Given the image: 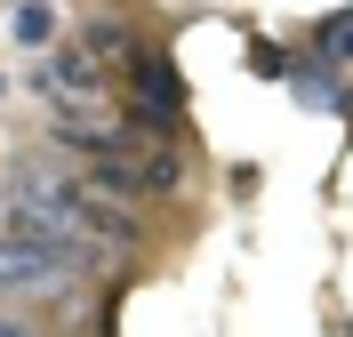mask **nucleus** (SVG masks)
<instances>
[{"mask_svg":"<svg viewBox=\"0 0 353 337\" xmlns=\"http://www.w3.org/2000/svg\"><path fill=\"white\" fill-rule=\"evenodd\" d=\"M321 57H330V65H353V8L330 24V32H321Z\"/></svg>","mask_w":353,"mask_h":337,"instance_id":"423d86ee","label":"nucleus"},{"mask_svg":"<svg viewBox=\"0 0 353 337\" xmlns=\"http://www.w3.org/2000/svg\"><path fill=\"white\" fill-rule=\"evenodd\" d=\"M176 185H185V161H176V153H153V193H176Z\"/></svg>","mask_w":353,"mask_h":337,"instance_id":"0eeeda50","label":"nucleus"},{"mask_svg":"<svg viewBox=\"0 0 353 337\" xmlns=\"http://www.w3.org/2000/svg\"><path fill=\"white\" fill-rule=\"evenodd\" d=\"M8 32H17V48H57V8L48 0H17L8 8Z\"/></svg>","mask_w":353,"mask_h":337,"instance_id":"20e7f679","label":"nucleus"},{"mask_svg":"<svg viewBox=\"0 0 353 337\" xmlns=\"http://www.w3.org/2000/svg\"><path fill=\"white\" fill-rule=\"evenodd\" d=\"M0 337H32V329H24V321H17V314H0Z\"/></svg>","mask_w":353,"mask_h":337,"instance_id":"6e6552de","label":"nucleus"},{"mask_svg":"<svg viewBox=\"0 0 353 337\" xmlns=\"http://www.w3.org/2000/svg\"><path fill=\"white\" fill-rule=\"evenodd\" d=\"M65 257L41 241H17V233H0V297H41V289H65Z\"/></svg>","mask_w":353,"mask_h":337,"instance_id":"f257e3e1","label":"nucleus"},{"mask_svg":"<svg viewBox=\"0 0 353 337\" xmlns=\"http://www.w3.org/2000/svg\"><path fill=\"white\" fill-rule=\"evenodd\" d=\"M137 89H145V96H161V105L176 112V72L161 65V57H137Z\"/></svg>","mask_w":353,"mask_h":337,"instance_id":"39448f33","label":"nucleus"},{"mask_svg":"<svg viewBox=\"0 0 353 337\" xmlns=\"http://www.w3.org/2000/svg\"><path fill=\"white\" fill-rule=\"evenodd\" d=\"M88 169H97V185H105V193H121V201H137V193H153V161L105 153V161H88Z\"/></svg>","mask_w":353,"mask_h":337,"instance_id":"7ed1b4c3","label":"nucleus"},{"mask_svg":"<svg viewBox=\"0 0 353 337\" xmlns=\"http://www.w3.org/2000/svg\"><path fill=\"white\" fill-rule=\"evenodd\" d=\"M41 81H48L57 105H88V96L105 89V65H97L88 48H48V57H41Z\"/></svg>","mask_w":353,"mask_h":337,"instance_id":"f03ea898","label":"nucleus"}]
</instances>
